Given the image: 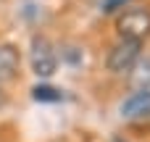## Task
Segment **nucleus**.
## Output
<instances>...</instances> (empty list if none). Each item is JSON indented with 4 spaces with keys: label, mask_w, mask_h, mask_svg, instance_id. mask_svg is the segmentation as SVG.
I'll use <instances>...</instances> for the list:
<instances>
[{
    "label": "nucleus",
    "mask_w": 150,
    "mask_h": 142,
    "mask_svg": "<svg viewBox=\"0 0 150 142\" xmlns=\"http://www.w3.org/2000/svg\"><path fill=\"white\" fill-rule=\"evenodd\" d=\"M116 32L121 40L145 42L150 37V11L148 8H124L116 16Z\"/></svg>",
    "instance_id": "obj_1"
},
{
    "label": "nucleus",
    "mask_w": 150,
    "mask_h": 142,
    "mask_svg": "<svg viewBox=\"0 0 150 142\" xmlns=\"http://www.w3.org/2000/svg\"><path fill=\"white\" fill-rule=\"evenodd\" d=\"M140 55H142V42H137V40H121L119 37V42L105 55V69L111 74H116V76H124V74H129V69L137 63Z\"/></svg>",
    "instance_id": "obj_2"
},
{
    "label": "nucleus",
    "mask_w": 150,
    "mask_h": 142,
    "mask_svg": "<svg viewBox=\"0 0 150 142\" xmlns=\"http://www.w3.org/2000/svg\"><path fill=\"white\" fill-rule=\"evenodd\" d=\"M58 69V55L53 50V45L45 37H34L32 40V71L42 79L53 76Z\"/></svg>",
    "instance_id": "obj_3"
},
{
    "label": "nucleus",
    "mask_w": 150,
    "mask_h": 142,
    "mask_svg": "<svg viewBox=\"0 0 150 142\" xmlns=\"http://www.w3.org/2000/svg\"><path fill=\"white\" fill-rule=\"evenodd\" d=\"M119 113L124 121H145L150 119V90H134L124 103L119 105Z\"/></svg>",
    "instance_id": "obj_4"
},
{
    "label": "nucleus",
    "mask_w": 150,
    "mask_h": 142,
    "mask_svg": "<svg viewBox=\"0 0 150 142\" xmlns=\"http://www.w3.org/2000/svg\"><path fill=\"white\" fill-rule=\"evenodd\" d=\"M18 69H21V53H18V47L8 45V42H0V84L16 79Z\"/></svg>",
    "instance_id": "obj_5"
},
{
    "label": "nucleus",
    "mask_w": 150,
    "mask_h": 142,
    "mask_svg": "<svg viewBox=\"0 0 150 142\" xmlns=\"http://www.w3.org/2000/svg\"><path fill=\"white\" fill-rule=\"evenodd\" d=\"M127 76H129V84L134 90H150V55H145V58L140 55Z\"/></svg>",
    "instance_id": "obj_6"
},
{
    "label": "nucleus",
    "mask_w": 150,
    "mask_h": 142,
    "mask_svg": "<svg viewBox=\"0 0 150 142\" xmlns=\"http://www.w3.org/2000/svg\"><path fill=\"white\" fill-rule=\"evenodd\" d=\"M32 97H34V100H40V103H58L63 95H61V90H55V87L37 84V87L32 90Z\"/></svg>",
    "instance_id": "obj_7"
},
{
    "label": "nucleus",
    "mask_w": 150,
    "mask_h": 142,
    "mask_svg": "<svg viewBox=\"0 0 150 142\" xmlns=\"http://www.w3.org/2000/svg\"><path fill=\"white\" fill-rule=\"evenodd\" d=\"M127 3H129V0H103L100 11H103V13H116V11H121Z\"/></svg>",
    "instance_id": "obj_8"
},
{
    "label": "nucleus",
    "mask_w": 150,
    "mask_h": 142,
    "mask_svg": "<svg viewBox=\"0 0 150 142\" xmlns=\"http://www.w3.org/2000/svg\"><path fill=\"white\" fill-rule=\"evenodd\" d=\"M5 103H8V92L3 90V84H0V111L5 108Z\"/></svg>",
    "instance_id": "obj_9"
}]
</instances>
